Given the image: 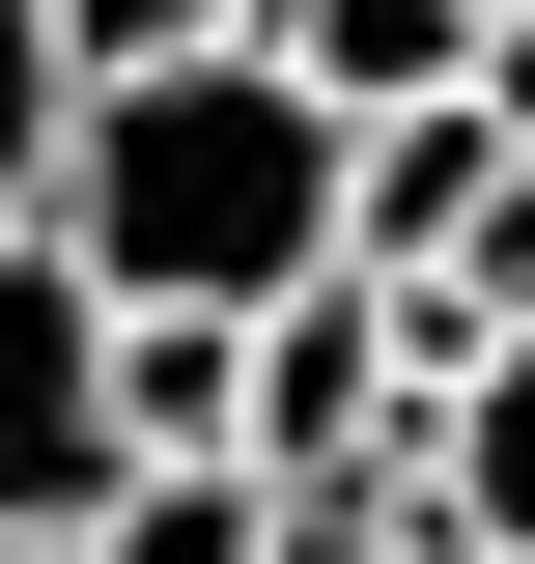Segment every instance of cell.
<instances>
[{
  "label": "cell",
  "mask_w": 535,
  "mask_h": 564,
  "mask_svg": "<svg viewBox=\"0 0 535 564\" xmlns=\"http://www.w3.org/2000/svg\"><path fill=\"white\" fill-rule=\"evenodd\" d=\"M282 85H338V113H451V85H479V0H282Z\"/></svg>",
  "instance_id": "277c9868"
},
{
  "label": "cell",
  "mask_w": 535,
  "mask_h": 564,
  "mask_svg": "<svg viewBox=\"0 0 535 564\" xmlns=\"http://www.w3.org/2000/svg\"><path fill=\"white\" fill-rule=\"evenodd\" d=\"M479 113H507V170H535V0H507V29H479Z\"/></svg>",
  "instance_id": "9c48e42d"
},
{
  "label": "cell",
  "mask_w": 535,
  "mask_h": 564,
  "mask_svg": "<svg viewBox=\"0 0 535 564\" xmlns=\"http://www.w3.org/2000/svg\"><path fill=\"white\" fill-rule=\"evenodd\" d=\"M57 141H85V29L0 0V226H57Z\"/></svg>",
  "instance_id": "8992f818"
},
{
  "label": "cell",
  "mask_w": 535,
  "mask_h": 564,
  "mask_svg": "<svg viewBox=\"0 0 535 564\" xmlns=\"http://www.w3.org/2000/svg\"><path fill=\"white\" fill-rule=\"evenodd\" d=\"M141 480H170V452H141V311L57 254V226H0V536L85 564Z\"/></svg>",
  "instance_id": "7a4b0ae2"
},
{
  "label": "cell",
  "mask_w": 535,
  "mask_h": 564,
  "mask_svg": "<svg viewBox=\"0 0 535 564\" xmlns=\"http://www.w3.org/2000/svg\"><path fill=\"white\" fill-rule=\"evenodd\" d=\"M338 226H367V113L282 85V29H254V57H113L85 141H57V254L113 282V311H198V339L310 311Z\"/></svg>",
  "instance_id": "6da1fadb"
},
{
  "label": "cell",
  "mask_w": 535,
  "mask_h": 564,
  "mask_svg": "<svg viewBox=\"0 0 535 564\" xmlns=\"http://www.w3.org/2000/svg\"><path fill=\"white\" fill-rule=\"evenodd\" d=\"M57 29H85V85H113V57H254L282 0H57Z\"/></svg>",
  "instance_id": "ba28073f"
},
{
  "label": "cell",
  "mask_w": 535,
  "mask_h": 564,
  "mask_svg": "<svg viewBox=\"0 0 535 564\" xmlns=\"http://www.w3.org/2000/svg\"><path fill=\"white\" fill-rule=\"evenodd\" d=\"M0 564H57V536H0Z\"/></svg>",
  "instance_id": "30bf717a"
},
{
  "label": "cell",
  "mask_w": 535,
  "mask_h": 564,
  "mask_svg": "<svg viewBox=\"0 0 535 564\" xmlns=\"http://www.w3.org/2000/svg\"><path fill=\"white\" fill-rule=\"evenodd\" d=\"M451 536H479V564H535V311L451 367Z\"/></svg>",
  "instance_id": "5b68a950"
},
{
  "label": "cell",
  "mask_w": 535,
  "mask_h": 564,
  "mask_svg": "<svg viewBox=\"0 0 535 564\" xmlns=\"http://www.w3.org/2000/svg\"><path fill=\"white\" fill-rule=\"evenodd\" d=\"M226 452H254V480H423V452H451V367H423V311L367 254L310 282V311H254V423H226Z\"/></svg>",
  "instance_id": "3957f363"
},
{
  "label": "cell",
  "mask_w": 535,
  "mask_h": 564,
  "mask_svg": "<svg viewBox=\"0 0 535 564\" xmlns=\"http://www.w3.org/2000/svg\"><path fill=\"white\" fill-rule=\"evenodd\" d=\"M85 564H282V480H141Z\"/></svg>",
  "instance_id": "52a82bcc"
}]
</instances>
